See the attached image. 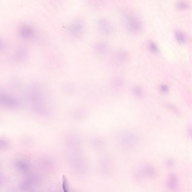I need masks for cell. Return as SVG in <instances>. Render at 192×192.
Returning <instances> with one entry per match:
<instances>
[{
    "label": "cell",
    "mask_w": 192,
    "mask_h": 192,
    "mask_svg": "<svg viewBox=\"0 0 192 192\" xmlns=\"http://www.w3.org/2000/svg\"><path fill=\"white\" fill-rule=\"evenodd\" d=\"M155 171L149 164H143L138 166L134 170V177L137 182L141 183L146 178H152L154 176Z\"/></svg>",
    "instance_id": "cell-1"
},
{
    "label": "cell",
    "mask_w": 192,
    "mask_h": 192,
    "mask_svg": "<svg viewBox=\"0 0 192 192\" xmlns=\"http://www.w3.org/2000/svg\"><path fill=\"white\" fill-rule=\"evenodd\" d=\"M125 22L127 29L133 33H138L143 29V24L140 19L136 15L127 14L125 15Z\"/></svg>",
    "instance_id": "cell-2"
},
{
    "label": "cell",
    "mask_w": 192,
    "mask_h": 192,
    "mask_svg": "<svg viewBox=\"0 0 192 192\" xmlns=\"http://www.w3.org/2000/svg\"><path fill=\"white\" fill-rule=\"evenodd\" d=\"M120 143L123 146L131 148L136 146L139 142L138 136L132 132H124L119 137Z\"/></svg>",
    "instance_id": "cell-3"
},
{
    "label": "cell",
    "mask_w": 192,
    "mask_h": 192,
    "mask_svg": "<svg viewBox=\"0 0 192 192\" xmlns=\"http://www.w3.org/2000/svg\"><path fill=\"white\" fill-rule=\"evenodd\" d=\"M99 166L101 173L106 175L112 174L114 169V164L112 159L107 156H104L100 159Z\"/></svg>",
    "instance_id": "cell-4"
},
{
    "label": "cell",
    "mask_w": 192,
    "mask_h": 192,
    "mask_svg": "<svg viewBox=\"0 0 192 192\" xmlns=\"http://www.w3.org/2000/svg\"><path fill=\"white\" fill-rule=\"evenodd\" d=\"M98 29L103 35H110L113 32V29L110 23L105 19H99L97 21Z\"/></svg>",
    "instance_id": "cell-5"
},
{
    "label": "cell",
    "mask_w": 192,
    "mask_h": 192,
    "mask_svg": "<svg viewBox=\"0 0 192 192\" xmlns=\"http://www.w3.org/2000/svg\"><path fill=\"white\" fill-rule=\"evenodd\" d=\"M19 32L21 37L27 39L34 38L37 33L35 28L29 25L22 26L19 30Z\"/></svg>",
    "instance_id": "cell-6"
},
{
    "label": "cell",
    "mask_w": 192,
    "mask_h": 192,
    "mask_svg": "<svg viewBox=\"0 0 192 192\" xmlns=\"http://www.w3.org/2000/svg\"><path fill=\"white\" fill-rule=\"evenodd\" d=\"M0 101L1 104L9 108L16 107L19 105L18 101L16 98L5 95L1 96Z\"/></svg>",
    "instance_id": "cell-7"
},
{
    "label": "cell",
    "mask_w": 192,
    "mask_h": 192,
    "mask_svg": "<svg viewBox=\"0 0 192 192\" xmlns=\"http://www.w3.org/2000/svg\"><path fill=\"white\" fill-rule=\"evenodd\" d=\"M84 28V24L81 20H76L71 24L69 27V31L75 35H80Z\"/></svg>",
    "instance_id": "cell-8"
},
{
    "label": "cell",
    "mask_w": 192,
    "mask_h": 192,
    "mask_svg": "<svg viewBox=\"0 0 192 192\" xmlns=\"http://www.w3.org/2000/svg\"><path fill=\"white\" fill-rule=\"evenodd\" d=\"M94 48L97 53L101 54H105L108 51V45L104 42H98L95 46Z\"/></svg>",
    "instance_id": "cell-9"
},
{
    "label": "cell",
    "mask_w": 192,
    "mask_h": 192,
    "mask_svg": "<svg viewBox=\"0 0 192 192\" xmlns=\"http://www.w3.org/2000/svg\"><path fill=\"white\" fill-rule=\"evenodd\" d=\"M93 148L97 150H101L105 147V143L104 140L100 138H95L92 142Z\"/></svg>",
    "instance_id": "cell-10"
},
{
    "label": "cell",
    "mask_w": 192,
    "mask_h": 192,
    "mask_svg": "<svg viewBox=\"0 0 192 192\" xmlns=\"http://www.w3.org/2000/svg\"><path fill=\"white\" fill-rule=\"evenodd\" d=\"M176 39L180 44H184L186 43V39L184 34L181 31L176 30L175 32Z\"/></svg>",
    "instance_id": "cell-11"
},
{
    "label": "cell",
    "mask_w": 192,
    "mask_h": 192,
    "mask_svg": "<svg viewBox=\"0 0 192 192\" xmlns=\"http://www.w3.org/2000/svg\"><path fill=\"white\" fill-rule=\"evenodd\" d=\"M133 93L135 97L138 98H142L143 97L144 92L140 86H134L133 88Z\"/></svg>",
    "instance_id": "cell-12"
},
{
    "label": "cell",
    "mask_w": 192,
    "mask_h": 192,
    "mask_svg": "<svg viewBox=\"0 0 192 192\" xmlns=\"http://www.w3.org/2000/svg\"><path fill=\"white\" fill-rule=\"evenodd\" d=\"M27 54V51L23 48H20L16 52V56L18 60L21 61L26 58Z\"/></svg>",
    "instance_id": "cell-13"
},
{
    "label": "cell",
    "mask_w": 192,
    "mask_h": 192,
    "mask_svg": "<svg viewBox=\"0 0 192 192\" xmlns=\"http://www.w3.org/2000/svg\"><path fill=\"white\" fill-rule=\"evenodd\" d=\"M116 57L118 61L120 62H123L127 60L128 54L125 51L120 50L116 54Z\"/></svg>",
    "instance_id": "cell-14"
},
{
    "label": "cell",
    "mask_w": 192,
    "mask_h": 192,
    "mask_svg": "<svg viewBox=\"0 0 192 192\" xmlns=\"http://www.w3.org/2000/svg\"><path fill=\"white\" fill-rule=\"evenodd\" d=\"M177 180L175 175H171L168 178L167 183L168 187L171 189H175L177 184Z\"/></svg>",
    "instance_id": "cell-15"
},
{
    "label": "cell",
    "mask_w": 192,
    "mask_h": 192,
    "mask_svg": "<svg viewBox=\"0 0 192 192\" xmlns=\"http://www.w3.org/2000/svg\"><path fill=\"white\" fill-rule=\"evenodd\" d=\"M148 47L149 50L153 53H156L159 52V49L157 45L153 41H150L149 42Z\"/></svg>",
    "instance_id": "cell-16"
},
{
    "label": "cell",
    "mask_w": 192,
    "mask_h": 192,
    "mask_svg": "<svg viewBox=\"0 0 192 192\" xmlns=\"http://www.w3.org/2000/svg\"><path fill=\"white\" fill-rule=\"evenodd\" d=\"M176 7L178 9L180 10H186L188 9L190 6L186 2L183 1H180L177 4Z\"/></svg>",
    "instance_id": "cell-17"
},
{
    "label": "cell",
    "mask_w": 192,
    "mask_h": 192,
    "mask_svg": "<svg viewBox=\"0 0 192 192\" xmlns=\"http://www.w3.org/2000/svg\"><path fill=\"white\" fill-rule=\"evenodd\" d=\"M62 187L63 190L65 192L68 191V186L67 178L64 176L62 177Z\"/></svg>",
    "instance_id": "cell-18"
},
{
    "label": "cell",
    "mask_w": 192,
    "mask_h": 192,
    "mask_svg": "<svg viewBox=\"0 0 192 192\" xmlns=\"http://www.w3.org/2000/svg\"><path fill=\"white\" fill-rule=\"evenodd\" d=\"M160 90L162 92L166 93L168 92V90H169V88L166 85L163 84L160 86Z\"/></svg>",
    "instance_id": "cell-19"
},
{
    "label": "cell",
    "mask_w": 192,
    "mask_h": 192,
    "mask_svg": "<svg viewBox=\"0 0 192 192\" xmlns=\"http://www.w3.org/2000/svg\"><path fill=\"white\" fill-rule=\"evenodd\" d=\"M9 146V143L7 142L5 140H1V148H3V149L5 148H6Z\"/></svg>",
    "instance_id": "cell-20"
},
{
    "label": "cell",
    "mask_w": 192,
    "mask_h": 192,
    "mask_svg": "<svg viewBox=\"0 0 192 192\" xmlns=\"http://www.w3.org/2000/svg\"><path fill=\"white\" fill-rule=\"evenodd\" d=\"M191 132L192 135V130H191Z\"/></svg>",
    "instance_id": "cell-21"
}]
</instances>
